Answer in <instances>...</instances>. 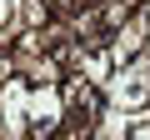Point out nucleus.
<instances>
[{
    "instance_id": "f257e3e1",
    "label": "nucleus",
    "mask_w": 150,
    "mask_h": 140,
    "mask_svg": "<svg viewBox=\"0 0 150 140\" xmlns=\"http://www.w3.org/2000/svg\"><path fill=\"white\" fill-rule=\"evenodd\" d=\"M60 125H65V95H60V85H30L25 140H55Z\"/></svg>"
},
{
    "instance_id": "f03ea898",
    "label": "nucleus",
    "mask_w": 150,
    "mask_h": 140,
    "mask_svg": "<svg viewBox=\"0 0 150 140\" xmlns=\"http://www.w3.org/2000/svg\"><path fill=\"white\" fill-rule=\"evenodd\" d=\"M105 105H115V110H145L150 105V70L140 65V60H130L125 70H115V80L105 85Z\"/></svg>"
},
{
    "instance_id": "7ed1b4c3",
    "label": "nucleus",
    "mask_w": 150,
    "mask_h": 140,
    "mask_svg": "<svg viewBox=\"0 0 150 140\" xmlns=\"http://www.w3.org/2000/svg\"><path fill=\"white\" fill-rule=\"evenodd\" d=\"M25 105H30V80L10 75L5 85H0V120H5L10 140H25Z\"/></svg>"
},
{
    "instance_id": "20e7f679",
    "label": "nucleus",
    "mask_w": 150,
    "mask_h": 140,
    "mask_svg": "<svg viewBox=\"0 0 150 140\" xmlns=\"http://www.w3.org/2000/svg\"><path fill=\"white\" fill-rule=\"evenodd\" d=\"M20 75H25L30 85H65L70 65H65V60H55V55H35V60H25V65H20Z\"/></svg>"
},
{
    "instance_id": "39448f33",
    "label": "nucleus",
    "mask_w": 150,
    "mask_h": 140,
    "mask_svg": "<svg viewBox=\"0 0 150 140\" xmlns=\"http://www.w3.org/2000/svg\"><path fill=\"white\" fill-rule=\"evenodd\" d=\"M125 140H150V110H130V130Z\"/></svg>"
},
{
    "instance_id": "423d86ee",
    "label": "nucleus",
    "mask_w": 150,
    "mask_h": 140,
    "mask_svg": "<svg viewBox=\"0 0 150 140\" xmlns=\"http://www.w3.org/2000/svg\"><path fill=\"white\" fill-rule=\"evenodd\" d=\"M0 35L15 40V0H0Z\"/></svg>"
},
{
    "instance_id": "0eeeda50",
    "label": "nucleus",
    "mask_w": 150,
    "mask_h": 140,
    "mask_svg": "<svg viewBox=\"0 0 150 140\" xmlns=\"http://www.w3.org/2000/svg\"><path fill=\"white\" fill-rule=\"evenodd\" d=\"M135 60H140V65H145V70H150V40H145V50H140V55H135Z\"/></svg>"
}]
</instances>
